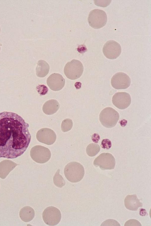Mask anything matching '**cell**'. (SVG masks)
Returning a JSON list of instances; mask_svg holds the SVG:
<instances>
[{
  "label": "cell",
  "mask_w": 151,
  "mask_h": 226,
  "mask_svg": "<svg viewBox=\"0 0 151 226\" xmlns=\"http://www.w3.org/2000/svg\"><path fill=\"white\" fill-rule=\"evenodd\" d=\"M91 139L94 142L97 143L100 139V136L98 134L95 133L92 135Z\"/></svg>",
  "instance_id": "cell-24"
},
{
  "label": "cell",
  "mask_w": 151,
  "mask_h": 226,
  "mask_svg": "<svg viewBox=\"0 0 151 226\" xmlns=\"http://www.w3.org/2000/svg\"><path fill=\"white\" fill-rule=\"evenodd\" d=\"M17 165V164L9 160L1 161L0 162V177L3 179H5Z\"/></svg>",
  "instance_id": "cell-15"
},
{
  "label": "cell",
  "mask_w": 151,
  "mask_h": 226,
  "mask_svg": "<svg viewBox=\"0 0 151 226\" xmlns=\"http://www.w3.org/2000/svg\"><path fill=\"white\" fill-rule=\"evenodd\" d=\"M88 20L89 25L95 29L103 27L107 21L106 13L103 10L95 9L91 11L89 13Z\"/></svg>",
  "instance_id": "cell-5"
},
{
  "label": "cell",
  "mask_w": 151,
  "mask_h": 226,
  "mask_svg": "<svg viewBox=\"0 0 151 226\" xmlns=\"http://www.w3.org/2000/svg\"><path fill=\"white\" fill-rule=\"evenodd\" d=\"M29 127L15 113H0V158H16L24 153L31 139Z\"/></svg>",
  "instance_id": "cell-1"
},
{
  "label": "cell",
  "mask_w": 151,
  "mask_h": 226,
  "mask_svg": "<svg viewBox=\"0 0 151 226\" xmlns=\"http://www.w3.org/2000/svg\"><path fill=\"white\" fill-rule=\"evenodd\" d=\"M49 70V65L45 61L40 60L38 61L36 68V74L38 77H45L48 74Z\"/></svg>",
  "instance_id": "cell-18"
},
{
  "label": "cell",
  "mask_w": 151,
  "mask_h": 226,
  "mask_svg": "<svg viewBox=\"0 0 151 226\" xmlns=\"http://www.w3.org/2000/svg\"><path fill=\"white\" fill-rule=\"evenodd\" d=\"M131 102L130 95L126 92L117 93L113 95L112 98L113 104L120 109H124L128 107Z\"/></svg>",
  "instance_id": "cell-12"
},
{
  "label": "cell",
  "mask_w": 151,
  "mask_h": 226,
  "mask_svg": "<svg viewBox=\"0 0 151 226\" xmlns=\"http://www.w3.org/2000/svg\"><path fill=\"white\" fill-rule=\"evenodd\" d=\"M59 107L58 102L55 100L52 99L47 101L44 104L42 110L45 114L51 115L55 113Z\"/></svg>",
  "instance_id": "cell-16"
},
{
  "label": "cell",
  "mask_w": 151,
  "mask_h": 226,
  "mask_svg": "<svg viewBox=\"0 0 151 226\" xmlns=\"http://www.w3.org/2000/svg\"><path fill=\"white\" fill-rule=\"evenodd\" d=\"M85 171L83 166L80 163L72 161L68 163L64 169L66 178L73 183L78 182L83 178Z\"/></svg>",
  "instance_id": "cell-2"
},
{
  "label": "cell",
  "mask_w": 151,
  "mask_h": 226,
  "mask_svg": "<svg viewBox=\"0 0 151 226\" xmlns=\"http://www.w3.org/2000/svg\"><path fill=\"white\" fill-rule=\"evenodd\" d=\"M118 112L113 108L106 107L103 109L99 115V120L102 125L107 128H112L116 125L119 120Z\"/></svg>",
  "instance_id": "cell-3"
},
{
  "label": "cell",
  "mask_w": 151,
  "mask_h": 226,
  "mask_svg": "<svg viewBox=\"0 0 151 226\" xmlns=\"http://www.w3.org/2000/svg\"><path fill=\"white\" fill-rule=\"evenodd\" d=\"M36 136L38 141L47 145L52 144L56 139V136L54 131L48 128L40 129L37 133Z\"/></svg>",
  "instance_id": "cell-11"
},
{
  "label": "cell",
  "mask_w": 151,
  "mask_h": 226,
  "mask_svg": "<svg viewBox=\"0 0 151 226\" xmlns=\"http://www.w3.org/2000/svg\"><path fill=\"white\" fill-rule=\"evenodd\" d=\"M42 217L46 224L50 226H55L60 221L61 215L58 209L54 206H50L45 209Z\"/></svg>",
  "instance_id": "cell-7"
},
{
  "label": "cell",
  "mask_w": 151,
  "mask_h": 226,
  "mask_svg": "<svg viewBox=\"0 0 151 226\" xmlns=\"http://www.w3.org/2000/svg\"><path fill=\"white\" fill-rule=\"evenodd\" d=\"M100 149V146L99 145L91 143L87 146L86 148V152L89 156H94L99 152Z\"/></svg>",
  "instance_id": "cell-19"
},
{
  "label": "cell",
  "mask_w": 151,
  "mask_h": 226,
  "mask_svg": "<svg viewBox=\"0 0 151 226\" xmlns=\"http://www.w3.org/2000/svg\"><path fill=\"white\" fill-rule=\"evenodd\" d=\"M30 155L34 161L40 164L47 162L51 157L50 151L48 148L38 145L35 146L31 149Z\"/></svg>",
  "instance_id": "cell-6"
},
{
  "label": "cell",
  "mask_w": 151,
  "mask_h": 226,
  "mask_svg": "<svg viewBox=\"0 0 151 226\" xmlns=\"http://www.w3.org/2000/svg\"></svg>",
  "instance_id": "cell-26"
},
{
  "label": "cell",
  "mask_w": 151,
  "mask_h": 226,
  "mask_svg": "<svg viewBox=\"0 0 151 226\" xmlns=\"http://www.w3.org/2000/svg\"><path fill=\"white\" fill-rule=\"evenodd\" d=\"M124 203L126 208L132 211H137L143 205L135 194L127 195L124 199Z\"/></svg>",
  "instance_id": "cell-14"
},
{
  "label": "cell",
  "mask_w": 151,
  "mask_h": 226,
  "mask_svg": "<svg viewBox=\"0 0 151 226\" xmlns=\"http://www.w3.org/2000/svg\"><path fill=\"white\" fill-rule=\"evenodd\" d=\"M65 81L62 76L59 73H54L47 78V83L50 88L52 90L59 91L64 86Z\"/></svg>",
  "instance_id": "cell-13"
},
{
  "label": "cell",
  "mask_w": 151,
  "mask_h": 226,
  "mask_svg": "<svg viewBox=\"0 0 151 226\" xmlns=\"http://www.w3.org/2000/svg\"><path fill=\"white\" fill-rule=\"evenodd\" d=\"M19 216L21 219L25 222L31 221L35 216V212L34 209L29 206L23 207L19 212Z\"/></svg>",
  "instance_id": "cell-17"
},
{
  "label": "cell",
  "mask_w": 151,
  "mask_h": 226,
  "mask_svg": "<svg viewBox=\"0 0 151 226\" xmlns=\"http://www.w3.org/2000/svg\"><path fill=\"white\" fill-rule=\"evenodd\" d=\"M0 49H1V48H0Z\"/></svg>",
  "instance_id": "cell-25"
},
{
  "label": "cell",
  "mask_w": 151,
  "mask_h": 226,
  "mask_svg": "<svg viewBox=\"0 0 151 226\" xmlns=\"http://www.w3.org/2000/svg\"><path fill=\"white\" fill-rule=\"evenodd\" d=\"M60 170L58 169L53 178V183L57 187L61 188L65 184V181L62 176L60 174Z\"/></svg>",
  "instance_id": "cell-20"
},
{
  "label": "cell",
  "mask_w": 151,
  "mask_h": 226,
  "mask_svg": "<svg viewBox=\"0 0 151 226\" xmlns=\"http://www.w3.org/2000/svg\"><path fill=\"white\" fill-rule=\"evenodd\" d=\"M73 126V121L71 119H65L62 122L61 126V130L63 132L68 131L71 129Z\"/></svg>",
  "instance_id": "cell-21"
},
{
  "label": "cell",
  "mask_w": 151,
  "mask_h": 226,
  "mask_svg": "<svg viewBox=\"0 0 151 226\" xmlns=\"http://www.w3.org/2000/svg\"><path fill=\"white\" fill-rule=\"evenodd\" d=\"M101 146L103 149H109L111 146V142L109 139H103L101 142Z\"/></svg>",
  "instance_id": "cell-23"
},
{
  "label": "cell",
  "mask_w": 151,
  "mask_h": 226,
  "mask_svg": "<svg viewBox=\"0 0 151 226\" xmlns=\"http://www.w3.org/2000/svg\"><path fill=\"white\" fill-rule=\"evenodd\" d=\"M115 160L111 154L104 153L97 157L93 161V165L96 167L99 166L102 170L113 169L115 167Z\"/></svg>",
  "instance_id": "cell-8"
},
{
  "label": "cell",
  "mask_w": 151,
  "mask_h": 226,
  "mask_svg": "<svg viewBox=\"0 0 151 226\" xmlns=\"http://www.w3.org/2000/svg\"><path fill=\"white\" fill-rule=\"evenodd\" d=\"M121 47L117 42L113 40L107 41L103 48L104 56L110 59H114L118 57L121 52Z\"/></svg>",
  "instance_id": "cell-9"
},
{
  "label": "cell",
  "mask_w": 151,
  "mask_h": 226,
  "mask_svg": "<svg viewBox=\"0 0 151 226\" xmlns=\"http://www.w3.org/2000/svg\"><path fill=\"white\" fill-rule=\"evenodd\" d=\"M129 77L122 72H119L114 75L111 80L112 86L116 89H126L130 85Z\"/></svg>",
  "instance_id": "cell-10"
},
{
  "label": "cell",
  "mask_w": 151,
  "mask_h": 226,
  "mask_svg": "<svg viewBox=\"0 0 151 226\" xmlns=\"http://www.w3.org/2000/svg\"><path fill=\"white\" fill-rule=\"evenodd\" d=\"M36 89L38 93L41 95H45L48 90L47 87L44 85H38L36 87Z\"/></svg>",
  "instance_id": "cell-22"
},
{
  "label": "cell",
  "mask_w": 151,
  "mask_h": 226,
  "mask_svg": "<svg viewBox=\"0 0 151 226\" xmlns=\"http://www.w3.org/2000/svg\"><path fill=\"white\" fill-rule=\"evenodd\" d=\"M83 67L79 60L73 59L65 65L64 70V73L68 79L74 80L79 78L82 75Z\"/></svg>",
  "instance_id": "cell-4"
}]
</instances>
